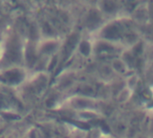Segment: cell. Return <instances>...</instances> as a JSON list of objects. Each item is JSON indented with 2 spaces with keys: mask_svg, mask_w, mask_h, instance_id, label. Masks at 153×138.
Wrapping results in <instances>:
<instances>
[{
  "mask_svg": "<svg viewBox=\"0 0 153 138\" xmlns=\"http://www.w3.org/2000/svg\"><path fill=\"white\" fill-rule=\"evenodd\" d=\"M25 40L15 31L2 36L0 69L10 66H24L23 50Z\"/></svg>",
  "mask_w": 153,
  "mask_h": 138,
  "instance_id": "1",
  "label": "cell"
},
{
  "mask_svg": "<svg viewBox=\"0 0 153 138\" xmlns=\"http://www.w3.org/2000/svg\"><path fill=\"white\" fill-rule=\"evenodd\" d=\"M30 72L24 66H10L0 69V85L7 88L22 87L29 79Z\"/></svg>",
  "mask_w": 153,
  "mask_h": 138,
  "instance_id": "2",
  "label": "cell"
},
{
  "mask_svg": "<svg viewBox=\"0 0 153 138\" xmlns=\"http://www.w3.org/2000/svg\"><path fill=\"white\" fill-rule=\"evenodd\" d=\"M98 34L97 40H103L113 43H117L122 40L127 33V27L121 21H111L104 23L103 26L96 31Z\"/></svg>",
  "mask_w": 153,
  "mask_h": 138,
  "instance_id": "3",
  "label": "cell"
},
{
  "mask_svg": "<svg viewBox=\"0 0 153 138\" xmlns=\"http://www.w3.org/2000/svg\"><path fill=\"white\" fill-rule=\"evenodd\" d=\"M63 105L74 112L86 110L96 111L98 109V102L95 99L82 94H74L66 98Z\"/></svg>",
  "mask_w": 153,
  "mask_h": 138,
  "instance_id": "4",
  "label": "cell"
},
{
  "mask_svg": "<svg viewBox=\"0 0 153 138\" xmlns=\"http://www.w3.org/2000/svg\"><path fill=\"white\" fill-rule=\"evenodd\" d=\"M64 39L58 38H47L40 39L38 42V53L39 57H51L57 55L63 46Z\"/></svg>",
  "mask_w": 153,
  "mask_h": 138,
  "instance_id": "5",
  "label": "cell"
},
{
  "mask_svg": "<svg viewBox=\"0 0 153 138\" xmlns=\"http://www.w3.org/2000/svg\"><path fill=\"white\" fill-rule=\"evenodd\" d=\"M50 75L46 72L31 73L26 84H28L29 90L35 95H42L49 84Z\"/></svg>",
  "mask_w": 153,
  "mask_h": 138,
  "instance_id": "6",
  "label": "cell"
},
{
  "mask_svg": "<svg viewBox=\"0 0 153 138\" xmlns=\"http://www.w3.org/2000/svg\"><path fill=\"white\" fill-rule=\"evenodd\" d=\"M103 14L97 8H91L86 14L85 26L90 31L96 32L103 26Z\"/></svg>",
  "mask_w": 153,
  "mask_h": 138,
  "instance_id": "7",
  "label": "cell"
},
{
  "mask_svg": "<svg viewBox=\"0 0 153 138\" xmlns=\"http://www.w3.org/2000/svg\"><path fill=\"white\" fill-rule=\"evenodd\" d=\"M116 52V43L103 40H96L93 41L92 55H106Z\"/></svg>",
  "mask_w": 153,
  "mask_h": 138,
  "instance_id": "8",
  "label": "cell"
},
{
  "mask_svg": "<svg viewBox=\"0 0 153 138\" xmlns=\"http://www.w3.org/2000/svg\"><path fill=\"white\" fill-rule=\"evenodd\" d=\"M98 9L103 15L115 14L119 11V4L116 1H100L98 4Z\"/></svg>",
  "mask_w": 153,
  "mask_h": 138,
  "instance_id": "9",
  "label": "cell"
},
{
  "mask_svg": "<svg viewBox=\"0 0 153 138\" xmlns=\"http://www.w3.org/2000/svg\"><path fill=\"white\" fill-rule=\"evenodd\" d=\"M76 51L83 57H89L93 53V41L89 39L81 38Z\"/></svg>",
  "mask_w": 153,
  "mask_h": 138,
  "instance_id": "10",
  "label": "cell"
},
{
  "mask_svg": "<svg viewBox=\"0 0 153 138\" xmlns=\"http://www.w3.org/2000/svg\"><path fill=\"white\" fill-rule=\"evenodd\" d=\"M3 112H15V104L7 93L0 91V113Z\"/></svg>",
  "mask_w": 153,
  "mask_h": 138,
  "instance_id": "11",
  "label": "cell"
},
{
  "mask_svg": "<svg viewBox=\"0 0 153 138\" xmlns=\"http://www.w3.org/2000/svg\"><path fill=\"white\" fill-rule=\"evenodd\" d=\"M112 65H113L114 69L119 73H124V71L126 70V68H127L126 65L125 64V62L122 59H115L113 61Z\"/></svg>",
  "mask_w": 153,
  "mask_h": 138,
  "instance_id": "12",
  "label": "cell"
},
{
  "mask_svg": "<svg viewBox=\"0 0 153 138\" xmlns=\"http://www.w3.org/2000/svg\"><path fill=\"white\" fill-rule=\"evenodd\" d=\"M26 138H40V131L36 128H32L28 130L27 135L25 136Z\"/></svg>",
  "mask_w": 153,
  "mask_h": 138,
  "instance_id": "13",
  "label": "cell"
},
{
  "mask_svg": "<svg viewBox=\"0 0 153 138\" xmlns=\"http://www.w3.org/2000/svg\"><path fill=\"white\" fill-rule=\"evenodd\" d=\"M147 107H148V109H152L153 110V99L147 103Z\"/></svg>",
  "mask_w": 153,
  "mask_h": 138,
  "instance_id": "14",
  "label": "cell"
},
{
  "mask_svg": "<svg viewBox=\"0 0 153 138\" xmlns=\"http://www.w3.org/2000/svg\"><path fill=\"white\" fill-rule=\"evenodd\" d=\"M4 123V119H3V117L1 116V114H0V128L3 126V124Z\"/></svg>",
  "mask_w": 153,
  "mask_h": 138,
  "instance_id": "15",
  "label": "cell"
},
{
  "mask_svg": "<svg viewBox=\"0 0 153 138\" xmlns=\"http://www.w3.org/2000/svg\"><path fill=\"white\" fill-rule=\"evenodd\" d=\"M1 47H2V35H0V52H1Z\"/></svg>",
  "mask_w": 153,
  "mask_h": 138,
  "instance_id": "16",
  "label": "cell"
},
{
  "mask_svg": "<svg viewBox=\"0 0 153 138\" xmlns=\"http://www.w3.org/2000/svg\"><path fill=\"white\" fill-rule=\"evenodd\" d=\"M22 138H26V137H22Z\"/></svg>",
  "mask_w": 153,
  "mask_h": 138,
  "instance_id": "17",
  "label": "cell"
},
{
  "mask_svg": "<svg viewBox=\"0 0 153 138\" xmlns=\"http://www.w3.org/2000/svg\"><path fill=\"white\" fill-rule=\"evenodd\" d=\"M56 138H62V137H56Z\"/></svg>",
  "mask_w": 153,
  "mask_h": 138,
  "instance_id": "18",
  "label": "cell"
},
{
  "mask_svg": "<svg viewBox=\"0 0 153 138\" xmlns=\"http://www.w3.org/2000/svg\"><path fill=\"white\" fill-rule=\"evenodd\" d=\"M140 138H141V137H140Z\"/></svg>",
  "mask_w": 153,
  "mask_h": 138,
  "instance_id": "19",
  "label": "cell"
}]
</instances>
